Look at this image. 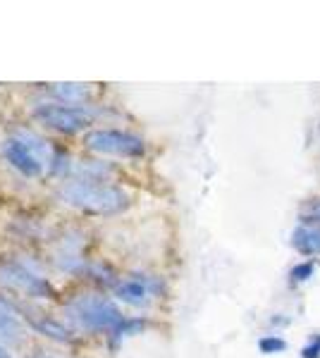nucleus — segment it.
<instances>
[{
  "label": "nucleus",
  "instance_id": "f257e3e1",
  "mask_svg": "<svg viewBox=\"0 0 320 358\" xmlns=\"http://www.w3.org/2000/svg\"><path fill=\"white\" fill-rule=\"evenodd\" d=\"M53 199L60 206L89 217H118L132 206V196L122 184L84 182V179L60 182L53 189Z\"/></svg>",
  "mask_w": 320,
  "mask_h": 358
},
{
  "label": "nucleus",
  "instance_id": "f03ea898",
  "mask_svg": "<svg viewBox=\"0 0 320 358\" xmlns=\"http://www.w3.org/2000/svg\"><path fill=\"white\" fill-rule=\"evenodd\" d=\"M62 315L77 334H91V337L103 339L127 317L120 303L101 289H84L67 296L62 301Z\"/></svg>",
  "mask_w": 320,
  "mask_h": 358
},
{
  "label": "nucleus",
  "instance_id": "7ed1b4c3",
  "mask_svg": "<svg viewBox=\"0 0 320 358\" xmlns=\"http://www.w3.org/2000/svg\"><path fill=\"white\" fill-rule=\"evenodd\" d=\"M0 292L10 299L25 301H50L55 287L34 256H0Z\"/></svg>",
  "mask_w": 320,
  "mask_h": 358
},
{
  "label": "nucleus",
  "instance_id": "20e7f679",
  "mask_svg": "<svg viewBox=\"0 0 320 358\" xmlns=\"http://www.w3.org/2000/svg\"><path fill=\"white\" fill-rule=\"evenodd\" d=\"M113 110L108 106H65L48 98H41L32 106V117L48 131H55L60 136H84L94 129L101 120L113 117Z\"/></svg>",
  "mask_w": 320,
  "mask_h": 358
},
{
  "label": "nucleus",
  "instance_id": "39448f33",
  "mask_svg": "<svg viewBox=\"0 0 320 358\" xmlns=\"http://www.w3.org/2000/svg\"><path fill=\"white\" fill-rule=\"evenodd\" d=\"M81 146L96 158H120V160H141L148 151L144 136L118 127H94L81 136Z\"/></svg>",
  "mask_w": 320,
  "mask_h": 358
},
{
  "label": "nucleus",
  "instance_id": "423d86ee",
  "mask_svg": "<svg viewBox=\"0 0 320 358\" xmlns=\"http://www.w3.org/2000/svg\"><path fill=\"white\" fill-rule=\"evenodd\" d=\"M10 301L15 303L17 313L22 315V320H25V325L29 327V332L39 334V337L48 339V342H53V344H60V346H69L79 339V334L67 325L65 317H57L53 313H48V310L41 308L39 303L25 301V299H10Z\"/></svg>",
  "mask_w": 320,
  "mask_h": 358
},
{
  "label": "nucleus",
  "instance_id": "0eeeda50",
  "mask_svg": "<svg viewBox=\"0 0 320 358\" xmlns=\"http://www.w3.org/2000/svg\"><path fill=\"white\" fill-rule=\"evenodd\" d=\"M84 248H86V236L81 234L79 229H72V232L57 236L48 261L57 273L84 280L86 268H89V263H91V258L86 256Z\"/></svg>",
  "mask_w": 320,
  "mask_h": 358
},
{
  "label": "nucleus",
  "instance_id": "6e6552de",
  "mask_svg": "<svg viewBox=\"0 0 320 358\" xmlns=\"http://www.w3.org/2000/svg\"><path fill=\"white\" fill-rule=\"evenodd\" d=\"M0 158H3V163L8 165L10 170H15L17 175L25 179H39L48 172L46 165L39 160V155L34 153L25 141H20L15 134H10V131H8V136L0 141Z\"/></svg>",
  "mask_w": 320,
  "mask_h": 358
},
{
  "label": "nucleus",
  "instance_id": "1a4fd4ad",
  "mask_svg": "<svg viewBox=\"0 0 320 358\" xmlns=\"http://www.w3.org/2000/svg\"><path fill=\"white\" fill-rule=\"evenodd\" d=\"M27 337H29V327L25 325L22 315L17 313L15 303L0 294V344L17 349V346H25Z\"/></svg>",
  "mask_w": 320,
  "mask_h": 358
},
{
  "label": "nucleus",
  "instance_id": "9d476101",
  "mask_svg": "<svg viewBox=\"0 0 320 358\" xmlns=\"http://www.w3.org/2000/svg\"><path fill=\"white\" fill-rule=\"evenodd\" d=\"M94 86L91 84H74V82H60L48 84L43 89V98L65 106H91L94 103Z\"/></svg>",
  "mask_w": 320,
  "mask_h": 358
},
{
  "label": "nucleus",
  "instance_id": "9b49d317",
  "mask_svg": "<svg viewBox=\"0 0 320 358\" xmlns=\"http://www.w3.org/2000/svg\"><path fill=\"white\" fill-rule=\"evenodd\" d=\"M110 296L122 306H130V308H139V310H146L153 303V296L148 294L146 287L132 275L122 277L118 285H115V289L110 292Z\"/></svg>",
  "mask_w": 320,
  "mask_h": 358
},
{
  "label": "nucleus",
  "instance_id": "f8f14e48",
  "mask_svg": "<svg viewBox=\"0 0 320 358\" xmlns=\"http://www.w3.org/2000/svg\"><path fill=\"white\" fill-rule=\"evenodd\" d=\"M120 170L115 163H110L106 158H81L74 165L72 179H84V182H101V184H115Z\"/></svg>",
  "mask_w": 320,
  "mask_h": 358
},
{
  "label": "nucleus",
  "instance_id": "ddd939ff",
  "mask_svg": "<svg viewBox=\"0 0 320 358\" xmlns=\"http://www.w3.org/2000/svg\"><path fill=\"white\" fill-rule=\"evenodd\" d=\"M289 246H292L299 256L308 258V261H318L320 258V227L318 224L296 222L292 234H289Z\"/></svg>",
  "mask_w": 320,
  "mask_h": 358
},
{
  "label": "nucleus",
  "instance_id": "4468645a",
  "mask_svg": "<svg viewBox=\"0 0 320 358\" xmlns=\"http://www.w3.org/2000/svg\"><path fill=\"white\" fill-rule=\"evenodd\" d=\"M151 327V320L148 315H127L125 320L120 322L118 327H115L113 332L106 337V346L110 354H115V351L122 349V344L127 342V339L137 337V334H144Z\"/></svg>",
  "mask_w": 320,
  "mask_h": 358
},
{
  "label": "nucleus",
  "instance_id": "2eb2a0df",
  "mask_svg": "<svg viewBox=\"0 0 320 358\" xmlns=\"http://www.w3.org/2000/svg\"><path fill=\"white\" fill-rule=\"evenodd\" d=\"M84 280L91 282V285H94L96 289H101V292H113L115 285H118V282L122 280V275L108 261H101V258H91L89 268H86Z\"/></svg>",
  "mask_w": 320,
  "mask_h": 358
},
{
  "label": "nucleus",
  "instance_id": "dca6fc26",
  "mask_svg": "<svg viewBox=\"0 0 320 358\" xmlns=\"http://www.w3.org/2000/svg\"><path fill=\"white\" fill-rule=\"evenodd\" d=\"M74 165H77V160L72 158V153L62 146H55L53 158H50V165H48V175L53 177L57 184L67 182V179H72L74 175Z\"/></svg>",
  "mask_w": 320,
  "mask_h": 358
},
{
  "label": "nucleus",
  "instance_id": "f3484780",
  "mask_svg": "<svg viewBox=\"0 0 320 358\" xmlns=\"http://www.w3.org/2000/svg\"><path fill=\"white\" fill-rule=\"evenodd\" d=\"M132 277H137V280L141 282L144 287H146L148 294L153 296V301H158V299H165L167 292H170V287H167V280L162 275L146 273V270H134Z\"/></svg>",
  "mask_w": 320,
  "mask_h": 358
},
{
  "label": "nucleus",
  "instance_id": "a211bd4d",
  "mask_svg": "<svg viewBox=\"0 0 320 358\" xmlns=\"http://www.w3.org/2000/svg\"><path fill=\"white\" fill-rule=\"evenodd\" d=\"M316 270H318V261H308V258H304V261L294 263L287 275L289 287H301V285H306V282H311L313 275H316Z\"/></svg>",
  "mask_w": 320,
  "mask_h": 358
},
{
  "label": "nucleus",
  "instance_id": "6ab92c4d",
  "mask_svg": "<svg viewBox=\"0 0 320 358\" xmlns=\"http://www.w3.org/2000/svg\"><path fill=\"white\" fill-rule=\"evenodd\" d=\"M256 346H258V351L263 356H277V354H284L289 344H287V339H284L282 334L270 332V334H263V337L256 342Z\"/></svg>",
  "mask_w": 320,
  "mask_h": 358
},
{
  "label": "nucleus",
  "instance_id": "aec40b11",
  "mask_svg": "<svg viewBox=\"0 0 320 358\" xmlns=\"http://www.w3.org/2000/svg\"><path fill=\"white\" fill-rule=\"evenodd\" d=\"M299 222L318 224V227H320V196H318V199L306 201V203L299 208Z\"/></svg>",
  "mask_w": 320,
  "mask_h": 358
},
{
  "label": "nucleus",
  "instance_id": "412c9836",
  "mask_svg": "<svg viewBox=\"0 0 320 358\" xmlns=\"http://www.w3.org/2000/svg\"><path fill=\"white\" fill-rule=\"evenodd\" d=\"M289 325H292V315L289 313H272L267 317V327H270L275 334H282Z\"/></svg>",
  "mask_w": 320,
  "mask_h": 358
},
{
  "label": "nucleus",
  "instance_id": "4be33fe9",
  "mask_svg": "<svg viewBox=\"0 0 320 358\" xmlns=\"http://www.w3.org/2000/svg\"><path fill=\"white\" fill-rule=\"evenodd\" d=\"M299 356L301 358H320V332L311 334V337L306 339V344L301 346Z\"/></svg>",
  "mask_w": 320,
  "mask_h": 358
},
{
  "label": "nucleus",
  "instance_id": "5701e85b",
  "mask_svg": "<svg viewBox=\"0 0 320 358\" xmlns=\"http://www.w3.org/2000/svg\"><path fill=\"white\" fill-rule=\"evenodd\" d=\"M29 358H62V356H55V354H48V351H36V354H32Z\"/></svg>",
  "mask_w": 320,
  "mask_h": 358
},
{
  "label": "nucleus",
  "instance_id": "b1692460",
  "mask_svg": "<svg viewBox=\"0 0 320 358\" xmlns=\"http://www.w3.org/2000/svg\"><path fill=\"white\" fill-rule=\"evenodd\" d=\"M0 358H15V356H13V351H10V346L0 344Z\"/></svg>",
  "mask_w": 320,
  "mask_h": 358
}]
</instances>
